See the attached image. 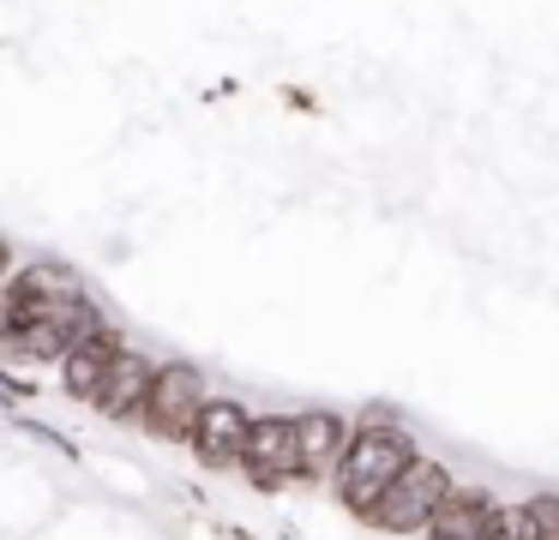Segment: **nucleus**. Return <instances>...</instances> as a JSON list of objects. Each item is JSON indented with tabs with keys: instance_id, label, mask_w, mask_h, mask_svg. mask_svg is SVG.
Here are the masks:
<instances>
[{
	"instance_id": "1",
	"label": "nucleus",
	"mask_w": 559,
	"mask_h": 540,
	"mask_svg": "<svg viewBox=\"0 0 559 540\" xmlns=\"http://www.w3.org/2000/svg\"><path fill=\"white\" fill-rule=\"evenodd\" d=\"M415 456H421V439L409 432V420H403L397 408H385V403L355 408L349 415V444H343L325 492L355 516V523H361V516L379 504V492H385Z\"/></svg>"
},
{
	"instance_id": "2",
	"label": "nucleus",
	"mask_w": 559,
	"mask_h": 540,
	"mask_svg": "<svg viewBox=\"0 0 559 540\" xmlns=\"http://www.w3.org/2000/svg\"><path fill=\"white\" fill-rule=\"evenodd\" d=\"M451 487H457V475L445 468V456L421 451L385 492H379V504L361 516V523L373 528V535H391V540H421V528L433 523L439 499H445Z\"/></svg>"
},
{
	"instance_id": "3",
	"label": "nucleus",
	"mask_w": 559,
	"mask_h": 540,
	"mask_svg": "<svg viewBox=\"0 0 559 540\" xmlns=\"http://www.w3.org/2000/svg\"><path fill=\"white\" fill-rule=\"evenodd\" d=\"M211 396V379L199 360L187 355H163L157 372H151V391H145V408H139V432L157 444H169V451H181L187 432H193L199 408H205Z\"/></svg>"
},
{
	"instance_id": "4",
	"label": "nucleus",
	"mask_w": 559,
	"mask_h": 540,
	"mask_svg": "<svg viewBox=\"0 0 559 540\" xmlns=\"http://www.w3.org/2000/svg\"><path fill=\"white\" fill-rule=\"evenodd\" d=\"M235 475L253 492H265V499L301 487V475H295V415L289 408H253L247 451H241V468H235Z\"/></svg>"
},
{
	"instance_id": "5",
	"label": "nucleus",
	"mask_w": 559,
	"mask_h": 540,
	"mask_svg": "<svg viewBox=\"0 0 559 540\" xmlns=\"http://www.w3.org/2000/svg\"><path fill=\"white\" fill-rule=\"evenodd\" d=\"M247 427H253V408H247L241 396L211 391L181 451L193 456L205 475H235V468H241V451H247Z\"/></svg>"
},
{
	"instance_id": "6",
	"label": "nucleus",
	"mask_w": 559,
	"mask_h": 540,
	"mask_svg": "<svg viewBox=\"0 0 559 540\" xmlns=\"http://www.w3.org/2000/svg\"><path fill=\"white\" fill-rule=\"evenodd\" d=\"M133 343V336L121 331L115 319H103L91 336H79L73 348L61 355V367H55V384H61V396L67 403H97V391H103V379H109V367H115V355Z\"/></svg>"
},
{
	"instance_id": "7",
	"label": "nucleus",
	"mask_w": 559,
	"mask_h": 540,
	"mask_svg": "<svg viewBox=\"0 0 559 540\" xmlns=\"http://www.w3.org/2000/svg\"><path fill=\"white\" fill-rule=\"evenodd\" d=\"M343 444H349V415L343 408H295V475L301 487H331V468H337Z\"/></svg>"
},
{
	"instance_id": "8",
	"label": "nucleus",
	"mask_w": 559,
	"mask_h": 540,
	"mask_svg": "<svg viewBox=\"0 0 559 540\" xmlns=\"http://www.w3.org/2000/svg\"><path fill=\"white\" fill-rule=\"evenodd\" d=\"M151 372H157V355H145L139 343H127L121 355H115V367H109V379H103L91 415L109 420V427H139V408H145Z\"/></svg>"
},
{
	"instance_id": "9",
	"label": "nucleus",
	"mask_w": 559,
	"mask_h": 540,
	"mask_svg": "<svg viewBox=\"0 0 559 540\" xmlns=\"http://www.w3.org/2000/svg\"><path fill=\"white\" fill-rule=\"evenodd\" d=\"M493 504H499V492L475 487V480H457V487L439 499V511H433V523L421 528V540H481Z\"/></svg>"
},
{
	"instance_id": "10",
	"label": "nucleus",
	"mask_w": 559,
	"mask_h": 540,
	"mask_svg": "<svg viewBox=\"0 0 559 540\" xmlns=\"http://www.w3.org/2000/svg\"><path fill=\"white\" fill-rule=\"evenodd\" d=\"M481 540H535L523 499H499V504H493V516H487V528H481Z\"/></svg>"
},
{
	"instance_id": "11",
	"label": "nucleus",
	"mask_w": 559,
	"mask_h": 540,
	"mask_svg": "<svg viewBox=\"0 0 559 540\" xmlns=\"http://www.w3.org/2000/svg\"><path fill=\"white\" fill-rule=\"evenodd\" d=\"M523 511H530L535 540H559V492H530V499H523Z\"/></svg>"
},
{
	"instance_id": "12",
	"label": "nucleus",
	"mask_w": 559,
	"mask_h": 540,
	"mask_svg": "<svg viewBox=\"0 0 559 540\" xmlns=\"http://www.w3.org/2000/svg\"><path fill=\"white\" fill-rule=\"evenodd\" d=\"M19 427L31 432L37 444H49V451H61V456H79V444H73V432H61V427H49V420H19Z\"/></svg>"
}]
</instances>
